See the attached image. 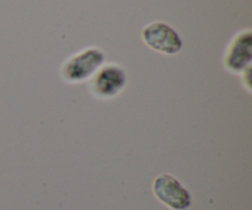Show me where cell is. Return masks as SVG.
Masks as SVG:
<instances>
[{"mask_svg": "<svg viewBox=\"0 0 252 210\" xmlns=\"http://www.w3.org/2000/svg\"><path fill=\"white\" fill-rule=\"evenodd\" d=\"M127 85L126 70L117 63H105L89 80V90L98 100L117 97Z\"/></svg>", "mask_w": 252, "mask_h": 210, "instance_id": "cell-2", "label": "cell"}, {"mask_svg": "<svg viewBox=\"0 0 252 210\" xmlns=\"http://www.w3.org/2000/svg\"><path fill=\"white\" fill-rule=\"evenodd\" d=\"M142 39L150 49L166 56H175L184 47V41L169 24L154 21L142 30Z\"/></svg>", "mask_w": 252, "mask_h": 210, "instance_id": "cell-3", "label": "cell"}, {"mask_svg": "<svg viewBox=\"0 0 252 210\" xmlns=\"http://www.w3.org/2000/svg\"><path fill=\"white\" fill-rule=\"evenodd\" d=\"M106 56L98 47L91 46L80 49L63 61L61 76L68 84H81L89 81L94 74L105 64Z\"/></svg>", "mask_w": 252, "mask_h": 210, "instance_id": "cell-1", "label": "cell"}, {"mask_svg": "<svg viewBox=\"0 0 252 210\" xmlns=\"http://www.w3.org/2000/svg\"><path fill=\"white\" fill-rule=\"evenodd\" d=\"M153 191L162 204L172 210H187L192 206L189 192L169 174H161L154 180Z\"/></svg>", "mask_w": 252, "mask_h": 210, "instance_id": "cell-5", "label": "cell"}, {"mask_svg": "<svg viewBox=\"0 0 252 210\" xmlns=\"http://www.w3.org/2000/svg\"><path fill=\"white\" fill-rule=\"evenodd\" d=\"M252 60V32L241 30L234 34L223 56V65L229 73L241 74L248 70Z\"/></svg>", "mask_w": 252, "mask_h": 210, "instance_id": "cell-4", "label": "cell"}]
</instances>
